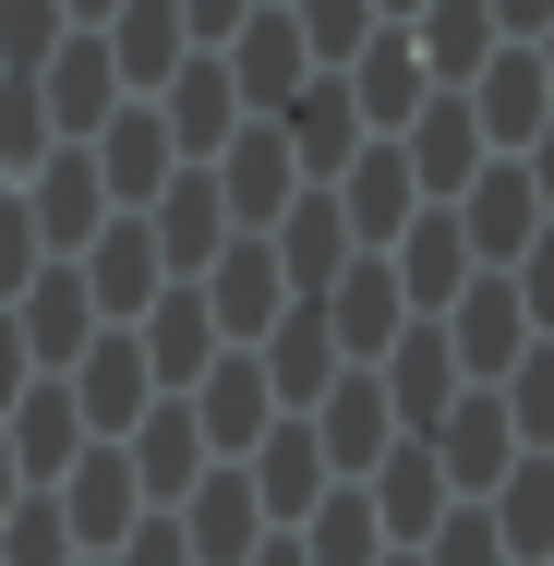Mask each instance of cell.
Here are the masks:
<instances>
[{"label": "cell", "instance_id": "5", "mask_svg": "<svg viewBox=\"0 0 554 566\" xmlns=\"http://www.w3.org/2000/svg\"><path fill=\"white\" fill-rule=\"evenodd\" d=\"M218 61H229V97H241V120H278L302 85H314V61H302V36H290V12H278V0H253V12L229 24Z\"/></svg>", "mask_w": 554, "mask_h": 566}, {"label": "cell", "instance_id": "4", "mask_svg": "<svg viewBox=\"0 0 554 566\" xmlns=\"http://www.w3.org/2000/svg\"><path fill=\"white\" fill-rule=\"evenodd\" d=\"M181 410H194V434H206V458H253L265 447V422H290V410H278V398H265V374H253V349H218V361H206V374H194V386H181Z\"/></svg>", "mask_w": 554, "mask_h": 566}, {"label": "cell", "instance_id": "23", "mask_svg": "<svg viewBox=\"0 0 554 566\" xmlns=\"http://www.w3.org/2000/svg\"><path fill=\"white\" fill-rule=\"evenodd\" d=\"M85 157H97V193H109V218H133V206H145V193H157L169 169H181V157H169V133H157V109H145V97H121V109L97 120V133H85Z\"/></svg>", "mask_w": 554, "mask_h": 566}, {"label": "cell", "instance_id": "1", "mask_svg": "<svg viewBox=\"0 0 554 566\" xmlns=\"http://www.w3.org/2000/svg\"><path fill=\"white\" fill-rule=\"evenodd\" d=\"M12 206H24V229H36L49 265H73V253L109 229V193H97V157H85V145H49V157L12 181Z\"/></svg>", "mask_w": 554, "mask_h": 566}, {"label": "cell", "instance_id": "26", "mask_svg": "<svg viewBox=\"0 0 554 566\" xmlns=\"http://www.w3.org/2000/svg\"><path fill=\"white\" fill-rule=\"evenodd\" d=\"M458 97H470V120H482V145H494V157H519V145L554 120V85H543V61H531V49H494Z\"/></svg>", "mask_w": 554, "mask_h": 566}, {"label": "cell", "instance_id": "53", "mask_svg": "<svg viewBox=\"0 0 554 566\" xmlns=\"http://www.w3.org/2000/svg\"><path fill=\"white\" fill-rule=\"evenodd\" d=\"M12 494H24V470H12V447H0V518H12Z\"/></svg>", "mask_w": 554, "mask_h": 566}, {"label": "cell", "instance_id": "3", "mask_svg": "<svg viewBox=\"0 0 554 566\" xmlns=\"http://www.w3.org/2000/svg\"><path fill=\"white\" fill-rule=\"evenodd\" d=\"M206 169H218V206H229V229H253V241H265V229H278L290 206H302V193H314V181L290 169L278 120H241V133H229L218 157H206Z\"/></svg>", "mask_w": 554, "mask_h": 566}, {"label": "cell", "instance_id": "14", "mask_svg": "<svg viewBox=\"0 0 554 566\" xmlns=\"http://www.w3.org/2000/svg\"><path fill=\"white\" fill-rule=\"evenodd\" d=\"M61 386H73V410H85V434H97V447H121V434H133V422L157 410V386H145V349H133V326H97V338H85V361H73Z\"/></svg>", "mask_w": 554, "mask_h": 566}, {"label": "cell", "instance_id": "47", "mask_svg": "<svg viewBox=\"0 0 554 566\" xmlns=\"http://www.w3.org/2000/svg\"><path fill=\"white\" fill-rule=\"evenodd\" d=\"M169 12H181V36H194V49H229V24H241L253 0H169Z\"/></svg>", "mask_w": 554, "mask_h": 566}, {"label": "cell", "instance_id": "31", "mask_svg": "<svg viewBox=\"0 0 554 566\" xmlns=\"http://www.w3.org/2000/svg\"><path fill=\"white\" fill-rule=\"evenodd\" d=\"M398 36H410V61H422V85H435V97H458V85H470V73H482V61L506 49L482 0H422V12L398 24Z\"/></svg>", "mask_w": 554, "mask_h": 566}, {"label": "cell", "instance_id": "15", "mask_svg": "<svg viewBox=\"0 0 554 566\" xmlns=\"http://www.w3.org/2000/svg\"><path fill=\"white\" fill-rule=\"evenodd\" d=\"M302 434H314V458H326V482H362L374 458L398 447V410H386V386H374V374H337L326 398L302 410Z\"/></svg>", "mask_w": 554, "mask_h": 566}, {"label": "cell", "instance_id": "40", "mask_svg": "<svg viewBox=\"0 0 554 566\" xmlns=\"http://www.w3.org/2000/svg\"><path fill=\"white\" fill-rule=\"evenodd\" d=\"M49 145H61V133H49V109H36V73H0V193H12Z\"/></svg>", "mask_w": 554, "mask_h": 566}, {"label": "cell", "instance_id": "10", "mask_svg": "<svg viewBox=\"0 0 554 566\" xmlns=\"http://www.w3.org/2000/svg\"><path fill=\"white\" fill-rule=\"evenodd\" d=\"M446 218H458V241H470V265H482V277H506V265L531 253V229H543V206H531L519 157H482V169H470V193H458Z\"/></svg>", "mask_w": 554, "mask_h": 566}, {"label": "cell", "instance_id": "17", "mask_svg": "<svg viewBox=\"0 0 554 566\" xmlns=\"http://www.w3.org/2000/svg\"><path fill=\"white\" fill-rule=\"evenodd\" d=\"M0 447H12V470H24V494H49V482H61L73 458L97 447V434H85L73 386H61V374H36V386H24L12 410H0Z\"/></svg>", "mask_w": 554, "mask_h": 566}, {"label": "cell", "instance_id": "38", "mask_svg": "<svg viewBox=\"0 0 554 566\" xmlns=\"http://www.w3.org/2000/svg\"><path fill=\"white\" fill-rule=\"evenodd\" d=\"M494 410H506V434H519V447H554V338H531L519 361H506Z\"/></svg>", "mask_w": 554, "mask_h": 566}, {"label": "cell", "instance_id": "9", "mask_svg": "<svg viewBox=\"0 0 554 566\" xmlns=\"http://www.w3.org/2000/svg\"><path fill=\"white\" fill-rule=\"evenodd\" d=\"M49 506H61V543H73V555H121V531L145 518L133 458H121V447H85L61 482H49Z\"/></svg>", "mask_w": 554, "mask_h": 566}, {"label": "cell", "instance_id": "59", "mask_svg": "<svg viewBox=\"0 0 554 566\" xmlns=\"http://www.w3.org/2000/svg\"><path fill=\"white\" fill-rule=\"evenodd\" d=\"M543 566H554V555H543Z\"/></svg>", "mask_w": 554, "mask_h": 566}, {"label": "cell", "instance_id": "32", "mask_svg": "<svg viewBox=\"0 0 554 566\" xmlns=\"http://www.w3.org/2000/svg\"><path fill=\"white\" fill-rule=\"evenodd\" d=\"M374 386H386V410H398V434H435L446 410L470 398V386H458V361H446V338H435V326H398V349L374 361Z\"/></svg>", "mask_w": 554, "mask_h": 566}, {"label": "cell", "instance_id": "48", "mask_svg": "<svg viewBox=\"0 0 554 566\" xmlns=\"http://www.w3.org/2000/svg\"><path fill=\"white\" fill-rule=\"evenodd\" d=\"M482 12H494V36H506V49H531V36L554 24V0H482Z\"/></svg>", "mask_w": 554, "mask_h": 566}, {"label": "cell", "instance_id": "8", "mask_svg": "<svg viewBox=\"0 0 554 566\" xmlns=\"http://www.w3.org/2000/svg\"><path fill=\"white\" fill-rule=\"evenodd\" d=\"M314 314H326V338H337L349 374H374V361L398 349V326H410V302H398V277H386V253H349V265L326 277V302H314Z\"/></svg>", "mask_w": 554, "mask_h": 566}, {"label": "cell", "instance_id": "33", "mask_svg": "<svg viewBox=\"0 0 554 566\" xmlns=\"http://www.w3.org/2000/svg\"><path fill=\"white\" fill-rule=\"evenodd\" d=\"M229 470L253 482L265 531H302V518H314V494H326V458H314V434H302V422H265V447L229 458Z\"/></svg>", "mask_w": 554, "mask_h": 566}, {"label": "cell", "instance_id": "50", "mask_svg": "<svg viewBox=\"0 0 554 566\" xmlns=\"http://www.w3.org/2000/svg\"><path fill=\"white\" fill-rule=\"evenodd\" d=\"M24 386H36V361H24V338H12V314H0V410H12Z\"/></svg>", "mask_w": 554, "mask_h": 566}, {"label": "cell", "instance_id": "16", "mask_svg": "<svg viewBox=\"0 0 554 566\" xmlns=\"http://www.w3.org/2000/svg\"><path fill=\"white\" fill-rule=\"evenodd\" d=\"M0 314H12V338H24V361H36V374H73V361H85V338H97V302H85V277H73V265H36Z\"/></svg>", "mask_w": 554, "mask_h": 566}, {"label": "cell", "instance_id": "7", "mask_svg": "<svg viewBox=\"0 0 554 566\" xmlns=\"http://www.w3.org/2000/svg\"><path fill=\"white\" fill-rule=\"evenodd\" d=\"M435 338H446V361H458V386H506V361L531 349V314H519L506 277H470V290L435 314Z\"/></svg>", "mask_w": 554, "mask_h": 566}, {"label": "cell", "instance_id": "46", "mask_svg": "<svg viewBox=\"0 0 554 566\" xmlns=\"http://www.w3.org/2000/svg\"><path fill=\"white\" fill-rule=\"evenodd\" d=\"M36 265H49V253H36V229H24V206L0 193V302H12V290L36 277Z\"/></svg>", "mask_w": 554, "mask_h": 566}, {"label": "cell", "instance_id": "2", "mask_svg": "<svg viewBox=\"0 0 554 566\" xmlns=\"http://www.w3.org/2000/svg\"><path fill=\"white\" fill-rule=\"evenodd\" d=\"M194 302H206V326H218V349H253L278 314H290V277H278V253L253 241V229H229L218 265L194 277Z\"/></svg>", "mask_w": 554, "mask_h": 566}, {"label": "cell", "instance_id": "35", "mask_svg": "<svg viewBox=\"0 0 554 566\" xmlns=\"http://www.w3.org/2000/svg\"><path fill=\"white\" fill-rule=\"evenodd\" d=\"M482 518H494L506 566H543V555H554V458H543V447H519V458H506V482L482 494Z\"/></svg>", "mask_w": 554, "mask_h": 566}, {"label": "cell", "instance_id": "25", "mask_svg": "<svg viewBox=\"0 0 554 566\" xmlns=\"http://www.w3.org/2000/svg\"><path fill=\"white\" fill-rule=\"evenodd\" d=\"M36 109H49V133H61V145H85V133L121 109V73H109V49H97L85 24H73L49 61H36Z\"/></svg>", "mask_w": 554, "mask_h": 566}, {"label": "cell", "instance_id": "45", "mask_svg": "<svg viewBox=\"0 0 554 566\" xmlns=\"http://www.w3.org/2000/svg\"><path fill=\"white\" fill-rule=\"evenodd\" d=\"M109 566H194V543H181V518H169V506H145V518L121 531V555H109Z\"/></svg>", "mask_w": 554, "mask_h": 566}, {"label": "cell", "instance_id": "34", "mask_svg": "<svg viewBox=\"0 0 554 566\" xmlns=\"http://www.w3.org/2000/svg\"><path fill=\"white\" fill-rule=\"evenodd\" d=\"M169 518H181L194 566H241L253 543H265V506H253V482H241V470H206V482H194Z\"/></svg>", "mask_w": 554, "mask_h": 566}, {"label": "cell", "instance_id": "56", "mask_svg": "<svg viewBox=\"0 0 554 566\" xmlns=\"http://www.w3.org/2000/svg\"><path fill=\"white\" fill-rule=\"evenodd\" d=\"M374 566H422V555H374Z\"/></svg>", "mask_w": 554, "mask_h": 566}, {"label": "cell", "instance_id": "39", "mask_svg": "<svg viewBox=\"0 0 554 566\" xmlns=\"http://www.w3.org/2000/svg\"><path fill=\"white\" fill-rule=\"evenodd\" d=\"M278 12H290V36H302L314 73H337V61L374 36V0H278Z\"/></svg>", "mask_w": 554, "mask_h": 566}, {"label": "cell", "instance_id": "18", "mask_svg": "<svg viewBox=\"0 0 554 566\" xmlns=\"http://www.w3.org/2000/svg\"><path fill=\"white\" fill-rule=\"evenodd\" d=\"M362 506H374V531H386V555H410V543L435 531V518L458 506V494H446L435 447H422V434H398V447H386L374 470H362Z\"/></svg>", "mask_w": 554, "mask_h": 566}, {"label": "cell", "instance_id": "11", "mask_svg": "<svg viewBox=\"0 0 554 566\" xmlns=\"http://www.w3.org/2000/svg\"><path fill=\"white\" fill-rule=\"evenodd\" d=\"M133 218H145V241H157V265H169V277H206V265H218V241H229L218 169H169Z\"/></svg>", "mask_w": 554, "mask_h": 566}, {"label": "cell", "instance_id": "19", "mask_svg": "<svg viewBox=\"0 0 554 566\" xmlns=\"http://www.w3.org/2000/svg\"><path fill=\"white\" fill-rule=\"evenodd\" d=\"M386 277H398L410 326H435V314L458 302V290H470V277H482V265H470V241H458V218H446V206H422V218L398 229V241H386Z\"/></svg>", "mask_w": 554, "mask_h": 566}, {"label": "cell", "instance_id": "6", "mask_svg": "<svg viewBox=\"0 0 554 566\" xmlns=\"http://www.w3.org/2000/svg\"><path fill=\"white\" fill-rule=\"evenodd\" d=\"M326 206H337V229H349V253H386L398 229L422 218V181H410V157L374 133V145H362V157L326 181Z\"/></svg>", "mask_w": 554, "mask_h": 566}, {"label": "cell", "instance_id": "43", "mask_svg": "<svg viewBox=\"0 0 554 566\" xmlns=\"http://www.w3.org/2000/svg\"><path fill=\"white\" fill-rule=\"evenodd\" d=\"M410 555H422V566H506V543H494V518H482V506H446Z\"/></svg>", "mask_w": 554, "mask_h": 566}, {"label": "cell", "instance_id": "12", "mask_svg": "<svg viewBox=\"0 0 554 566\" xmlns=\"http://www.w3.org/2000/svg\"><path fill=\"white\" fill-rule=\"evenodd\" d=\"M145 109H157V133H169V157H181V169H206L229 133H241V97H229V61H218V49H194Z\"/></svg>", "mask_w": 554, "mask_h": 566}, {"label": "cell", "instance_id": "37", "mask_svg": "<svg viewBox=\"0 0 554 566\" xmlns=\"http://www.w3.org/2000/svg\"><path fill=\"white\" fill-rule=\"evenodd\" d=\"M290 543H302V566H374V555H386V531H374L362 482H326V494H314V518H302Z\"/></svg>", "mask_w": 554, "mask_h": 566}, {"label": "cell", "instance_id": "29", "mask_svg": "<svg viewBox=\"0 0 554 566\" xmlns=\"http://www.w3.org/2000/svg\"><path fill=\"white\" fill-rule=\"evenodd\" d=\"M97 49H109V73H121V97H157L181 61H194V36H181V12L169 0H121L109 24H85Z\"/></svg>", "mask_w": 554, "mask_h": 566}, {"label": "cell", "instance_id": "20", "mask_svg": "<svg viewBox=\"0 0 554 566\" xmlns=\"http://www.w3.org/2000/svg\"><path fill=\"white\" fill-rule=\"evenodd\" d=\"M253 374H265V398H278V410L302 422V410L326 398V386H337V374H349V361H337L326 314H314V302H290V314H278V326L253 338Z\"/></svg>", "mask_w": 554, "mask_h": 566}, {"label": "cell", "instance_id": "30", "mask_svg": "<svg viewBox=\"0 0 554 566\" xmlns=\"http://www.w3.org/2000/svg\"><path fill=\"white\" fill-rule=\"evenodd\" d=\"M121 458H133V494H145V506H181V494H194V482L218 470V458H206V434H194V410H181V398H157V410H145V422L121 434Z\"/></svg>", "mask_w": 554, "mask_h": 566}, {"label": "cell", "instance_id": "21", "mask_svg": "<svg viewBox=\"0 0 554 566\" xmlns=\"http://www.w3.org/2000/svg\"><path fill=\"white\" fill-rule=\"evenodd\" d=\"M422 447H435L446 494H458V506H482V494L506 482V458H519V434H506V410H494V386H470V398L446 410V422L422 434Z\"/></svg>", "mask_w": 554, "mask_h": 566}, {"label": "cell", "instance_id": "24", "mask_svg": "<svg viewBox=\"0 0 554 566\" xmlns=\"http://www.w3.org/2000/svg\"><path fill=\"white\" fill-rule=\"evenodd\" d=\"M133 349H145V386L157 398H181L206 361H218V326H206V302H194V277H169L145 314H133Z\"/></svg>", "mask_w": 554, "mask_h": 566}, {"label": "cell", "instance_id": "52", "mask_svg": "<svg viewBox=\"0 0 554 566\" xmlns=\"http://www.w3.org/2000/svg\"><path fill=\"white\" fill-rule=\"evenodd\" d=\"M61 12H73V24H109V12H121V0H61Z\"/></svg>", "mask_w": 554, "mask_h": 566}, {"label": "cell", "instance_id": "36", "mask_svg": "<svg viewBox=\"0 0 554 566\" xmlns=\"http://www.w3.org/2000/svg\"><path fill=\"white\" fill-rule=\"evenodd\" d=\"M265 253H278V277H290V302H326V277L349 265V229H337V206H326V193H302L290 218L265 229Z\"/></svg>", "mask_w": 554, "mask_h": 566}, {"label": "cell", "instance_id": "41", "mask_svg": "<svg viewBox=\"0 0 554 566\" xmlns=\"http://www.w3.org/2000/svg\"><path fill=\"white\" fill-rule=\"evenodd\" d=\"M61 36H73V12H61V0H0V73H36Z\"/></svg>", "mask_w": 554, "mask_h": 566}, {"label": "cell", "instance_id": "42", "mask_svg": "<svg viewBox=\"0 0 554 566\" xmlns=\"http://www.w3.org/2000/svg\"><path fill=\"white\" fill-rule=\"evenodd\" d=\"M0 566H73L61 506H49V494H12V518H0Z\"/></svg>", "mask_w": 554, "mask_h": 566}, {"label": "cell", "instance_id": "54", "mask_svg": "<svg viewBox=\"0 0 554 566\" xmlns=\"http://www.w3.org/2000/svg\"><path fill=\"white\" fill-rule=\"evenodd\" d=\"M410 12H422V0H374V24H410Z\"/></svg>", "mask_w": 554, "mask_h": 566}, {"label": "cell", "instance_id": "57", "mask_svg": "<svg viewBox=\"0 0 554 566\" xmlns=\"http://www.w3.org/2000/svg\"><path fill=\"white\" fill-rule=\"evenodd\" d=\"M73 566H109V555H73Z\"/></svg>", "mask_w": 554, "mask_h": 566}, {"label": "cell", "instance_id": "28", "mask_svg": "<svg viewBox=\"0 0 554 566\" xmlns=\"http://www.w3.org/2000/svg\"><path fill=\"white\" fill-rule=\"evenodd\" d=\"M278 145H290V169H302V181L326 193V181L349 169V157H362V145H374V133H362V109L337 97V73H314V85H302V97L278 109Z\"/></svg>", "mask_w": 554, "mask_h": 566}, {"label": "cell", "instance_id": "55", "mask_svg": "<svg viewBox=\"0 0 554 566\" xmlns=\"http://www.w3.org/2000/svg\"><path fill=\"white\" fill-rule=\"evenodd\" d=\"M531 61H543V85H554V24H543V36H531Z\"/></svg>", "mask_w": 554, "mask_h": 566}, {"label": "cell", "instance_id": "22", "mask_svg": "<svg viewBox=\"0 0 554 566\" xmlns=\"http://www.w3.org/2000/svg\"><path fill=\"white\" fill-rule=\"evenodd\" d=\"M73 277H85V302H97V326H133L157 290H169V265H157V241H145V218H109L85 253H73Z\"/></svg>", "mask_w": 554, "mask_h": 566}, {"label": "cell", "instance_id": "49", "mask_svg": "<svg viewBox=\"0 0 554 566\" xmlns=\"http://www.w3.org/2000/svg\"><path fill=\"white\" fill-rule=\"evenodd\" d=\"M519 181H531V206H543V218H554V120H543V133H531V145H519Z\"/></svg>", "mask_w": 554, "mask_h": 566}, {"label": "cell", "instance_id": "27", "mask_svg": "<svg viewBox=\"0 0 554 566\" xmlns=\"http://www.w3.org/2000/svg\"><path fill=\"white\" fill-rule=\"evenodd\" d=\"M337 97L362 109V133H398V120L422 109L435 85H422V61H410V36H398V24H374V36H362V49L337 61Z\"/></svg>", "mask_w": 554, "mask_h": 566}, {"label": "cell", "instance_id": "51", "mask_svg": "<svg viewBox=\"0 0 554 566\" xmlns=\"http://www.w3.org/2000/svg\"><path fill=\"white\" fill-rule=\"evenodd\" d=\"M241 566H302V543H290V531H265V543H253Z\"/></svg>", "mask_w": 554, "mask_h": 566}, {"label": "cell", "instance_id": "13", "mask_svg": "<svg viewBox=\"0 0 554 566\" xmlns=\"http://www.w3.org/2000/svg\"><path fill=\"white\" fill-rule=\"evenodd\" d=\"M386 145L410 157V181H422V206H458V193H470V169L494 157V145H482V120H470V97H422V109L398 120Z\"/></svg>", "mask_w": 554, "mask_h": 566}, {"label": "cell", "instance_id": "44", "mask_svg": "<svg viewBox=\"0 0 554 566\" xmlns=\"http://www.w3.org/2000/svg\"><path fill=\"white\" fill-rule=\"evenodd\" d=\"M506 290H519V314H531V338H554V218L531 229V253L506 265Z\"/></svg>", "mask_w": 554, "mask_h": 566}, {"label": "cell", "instance_id": "58", "mask_svg": "<svg viewBox=\"0 0 554 566\" xmlns=\"http://www.w3.org/2000/svg\"><path fill=\"white\" fill-rule=\"evenodd\" d=\"M543 458H554V447H543Z\"/></svg>", "mask_w": 554, "mask_h": 566}]
</instances>
